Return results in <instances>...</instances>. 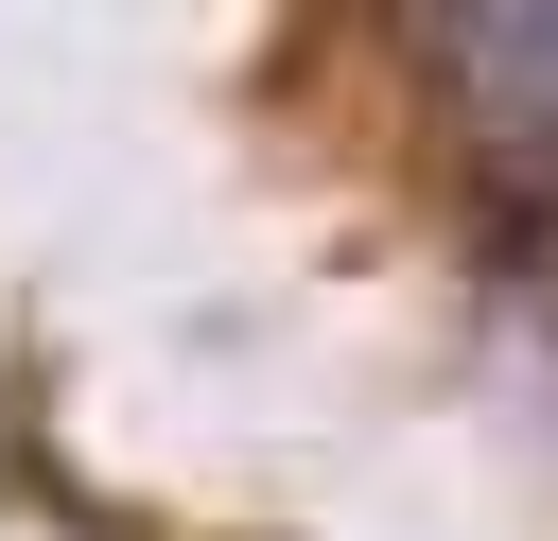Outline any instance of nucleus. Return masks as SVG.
<instances>
[{
	"mask_svg": "<svg viewBox=\"0 0 558 541\" xmlns=\"http://www.w3.org/2000/svg\"><path fill=\"white\" fill-rule=\"evenodd\" d=\"M418 70L488 175L558 192V0H418Z\"/></svg>",
	"mask_w": 558,
	"mask_h": 541,
	"instance_id": "f257e3e1",
	"label": "nucleus"
}]
</instances>
